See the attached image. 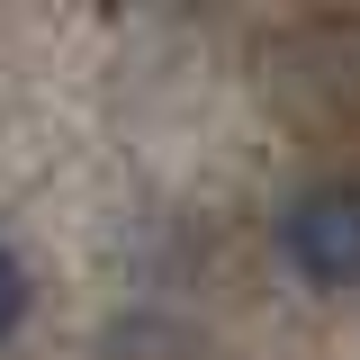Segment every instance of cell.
I'll use <instances>...</instances> for the list:
<instances>
[{
  "mask_svg": "<svg viewBox=\"0 0 360 360\" xmlns=\"http://www.w3.org/2000/svg\"><path fill=\"white\" fill-rule=\"evenodd\" d=\"M18 315H27V270H18V252L0 243V342L18 333Z\"/></svg>",
  "mask_w": 360,
  "mask_h": 360,
  "instance_id": "obj_2",
  "label": "cell"
},
{
  "mask_svg": "<svg viewBox=\"0 0 360 360\" xmlns=\"http://www.w3.org/2000/svg\"><path fill=\"white\" fill-rule=\"evenodd\" d=\"M279 252H288V270L315 279V288H360V189L352 180L307 189V198L279 217Z\"/></svg>",
  "mask_w": 360,
  "mask_h": 360,
  "instance_id": "obj_1",
  "label": "cell"
}]
</instances>
